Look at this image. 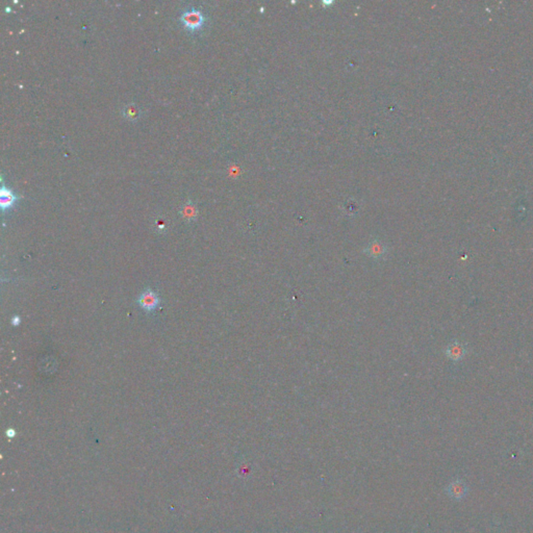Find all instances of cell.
<instances>
[{"label": "cell", "mask_w": 533, "mask_h": 533, "mask_svg": "<svg viewBox=\"0 0 533 533\" xmlns=\"http://www.w3.org/2000/svg\"><path fill=\"white\" fill-rule=\"evenodd\" d=\"M468 487L466 484L460 479H455L454 481L450 482L446 488L447 494L454 500H460L467 495Z\"/></svg>", "instance_id": "4"}, {"label": "cell", "mask_w": 533, "mask_h": 533, "mask_svg": "<svg viewBox=\"0 0 533 533\" xmlns=\"http://www.w3.org/2000/svg\"><path fill=\"white\" fill-rule=\"evenodd\" d=\"M16 201V196L6 188H2L0 191V205H1L2 209H6L12 207Z\"/></svg>", "instance_id": "6"}, {"label": "cell", "mask_w": 533, "mask_h": 533, "mask_svg": "<svg viewBox=\"0 0 533 533\" xmlns=\"http://www.w3.org/2000/svg\"><path fill=\"white\" fill-rule=\"evenodd\" d=\"M12 323L13 325H19L20 324V318L18 316H15L13 319H12Z\"/></svg>", "instance_id": "10"}, {"label": "cell", "mask_w": 533, "mask_h": 533, "mask_svg": "<svg viewBox=\"0 0 533 533\" xmlns=\"http://www.w3.org/2000/svg\"><path fill=\"white\" fill-rule=\"evenodd\" d=\"M345 207H346V212H347L348 215L355 214V212L358 209L357 206L355 205V201L354 200H351L350 202H348L347 204L345 203Z\"/></svg>", "instance_id": "7"}, {"label": "cell", "mask_w": 533, "mask_h": 533, "mask_svg": "<svg viewBox=\"0 0 533 533\" xmlns=\"http://www.w3.org/2000/svg\"><path fill=\"white\" fill-rule=\"evenodd\" d=\"M446 355L453 361H459L466 355V347L459 341H453L446 349Z\"/></svg>", "instance_id": "5"}, {"label": "cell", "mask_w": 533, "mask_h": 533, "mask_svg": "<svg viewBox=\"0 0 533 533\" xmlns=\"http://www.w3.org/2000/svg\"><path fill=\"white\" fill-rule=\"evenodd\" d=\"M387 245L379 239H373L363 250V252L368 256L375 259H384L388 255Z\"/></svg>", "instance_id": "3"}, {"label": "cell", "mask_w": 533, "mask_h": 533, "mask_svg": "<svg viewBox=\"0 0 533 533\" xmlns=\"http://www.w3.org/2000/svg\"><path fill=\"white\" fill-rule=\"evenodd\" d=\"M180 20H182V22L190 31H196V29L202 26L204 22V16L199 9L192 8L189 9V11H186L182 15V17H180Z\"/></svg>", "instance_id": "1"}, {"label": "cell", "mask_w": 533, "mask_h": 533, "mask_svg": "<svg viewBox=\"0 0 533 533\" xmlns=\"http://www.w3.org/2000/svg\"><path fill=\"white\" fill-rule=\"evenodd\" d=\"M251 472H252V468H251V465H249L248 462H245V464L242 466V471H241V476H243L244 478H248L251 474Z\"/></svg>", "instance_id": "8"}, {"label": "cell", "mask_w": 533, "mask_h": 533, "mask_svg": "<svg viewBox=\"0 0 533 533\" xmlns=\"http://www.w3.org/2000/svg\"><path fill=\"white\" fill-rule=\"evenodd\" d=\"M126 110H127V113H126V115H127L128 117H130V118H134V117H136V116H137V110H138V109H137V108H135L134 106H132V108H126Z\"/></svg>", "instance_id": "9"}, {"label": "cell", "mask_w": 533, "mask_h": 533, "mask_svg": "<svg viewBox=\"0 0 533 533\" xmlns=\"http://www.w3.org/2000/svg\"><path fill=\"white\" fill-rule=\"evenodd\" d=\"M138 302L145 311L150 313V311H153L158 307L160 299L154 291L151 289H146L139 297Z\"/></svg>", "instance_id": "2"}]
</instances>
